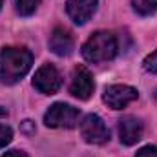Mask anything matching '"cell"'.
Wrapping results in <instances>:
<instances>
[{"mask_svg":"<svg viewBox=\"0 0 157 157\" xmlns=\"http://www.w3.org/2000/svg\"><path fill=\"white\" fill-rule=\"evenodd\" d=\"M33 64V55L26 48H2L0 49V80L15 84L24 77Z\"/></svg>","mask_w":157,"mask_h":157,"instance_id":"obj_1","label":"cell"},{"mask_svg":"<svg viewBox=\"0 0 157 157\" xmlns=\"http://www.w3.org/2000/svg\"><path fill=\"white\" fill-rule=\"evenodd\" d=\"M117 39L113 33L110 31H97L93 33L90 39L84 42L82 46V57L91 62V64H99V62H108L117 55Z\"/></svg>","mask_w":157,"mask_h":157,"instance_id":"obj_2","label":"cell"},{"mask_svg":"<svg viewBox=\"0 0 157 157\" xmlns=\"http://www.w3.org/2000/svg\"><path fill=\"white\" fill-rule=\"evenodd\" d=\"M78 122V110L66 102H55L44 115V124L49 128H75Z\"/></svg>","mask_w":157,"mask_h":157,"instance_id":"obj_3","label":"cell"},{"mask_svg":"<svg viewBox=\"0 0 157 157\" xmlns=\"http://www.w3.org/2000/svg\"><path fill=\"white\" fill-rule=\"evenodd\" d=\"M80 133L86 143L90 144H104L110 139V132L104 124V121L97 113H88L80 122Z\"/></svg>","mask_w":157,"mask_h":157,"instance_id":"obj_4","label":"cell"},{"mask_svg":"<svg viewBox=\"0 0 157 157\" xmlns=\"http://www.w3.org/2000/svg\"><path fill=\"white\" fill-rule=\"evenodd\" d=\"M137 90L126 84H112L104 90L102 93V101L108 104V108L112 110H122L128 104H132L133 101H137Z\"/></svg>","mask_w":157,"mask_h":157,"instance_id":"obj_5","label":"cell"},{"mask_svg":"<svg viewBox=\"0 0 157 157\" xmlns=\"http://www.w3.org/2000/svg\"><path fill=\"white\" fill-rule=\"evenodd\" d=\"M33 86H35V90H39L44 95H53V93H57L60 90L62 77H60L59 70L53 64H44L35 71Z\"/></svg>","mask_w":157,"mask_h":157,"instance_id":"obj_6","label":"cell"},{"mask_svg":"<svg viewBox=\"0 0 157 157\" xmlns=\"http://www.w3.org/2000/svg\"><path fill=\"white\" fill-rule=\"evenodd\" d=\"M95 90V82L91 73L84 68V66H77L71 73V80H70V93L73 97H77L80 101H88L91 97Z\"/></svg>","mask_w":157,"mask_h":157,"instance_id":"obj_7","label":"cell"},{"mask_svg":"<svg viewBox=\"0 0 157 157\" xmlns=\"http://www.w3.org/2000/svg\"><path fill=\"white\" fill-rule=\"evenodd\" d=\"M143 122L133 115H124L119 121V139L124 146H132L143 137Z\"/></svg>","mask_w":157,"mask_h":157,"instance_id":"obj_8","label":"cell"},{"mask_svg":"<svg viewBox=\"0 0 157 157\" xmlns=\"http://www.w3.org/2000/svg\"><path fill=\"white\" fill-rule=\"evenodd\" d=\"M97 4L99 0H68L66 11L75 24L82 26L93 17V13L97 11Z\"/></svg>","mask_w":157,"mask_h":157,"instance_id":"obj_9","label":"cell"},{"mask_svg":"<svg viewBox=\"0 0 157 157\" xmlns=\"http://www.w3.org/2000/svg\"><path fill=\"white\" fill-rule=\"evenodd\" d=\"M49 49L55 55H59V57L71 55V51H73V39H71V35L66 29H62V28H55L51 31V35H49Z\"/></svg>","mask_w":157,"mask_h":157,"instance_id":"obj_10","label":"cell"},{"mask_svg":"<svg viewBox=\"0 0 157 157\" xmlns=\"http://www.w3.org/2000/svg\"><path fill=\"white\" fill-rule=\"evenodd\" d=\"M132 6H133L135 13H139L143 17H148L157 11V0H133Z\"/></svg>","mask_w":157,"mask_h":157,"instance_id":"obj_11","label":"cell"},{"mask_svg":"<svg viewBox=\"0 0 157 157\" xmlns=\"http://www.w3.org/2000/svg\"><path fill=\"white\" fill-rule=\"evenodd\" d=\"M40 0H17V11L22 17H29L37 11Z\"/></svg>","mask_w":157,"mask_h":157,"instance_id":"obj_12","label":"cell"},{"mask_svg":"<svg viewBox=\"0 0 157 157\" xmlns=\"http://www.w3.org/2000/svg\"><path fill=\"white\" fill-rule=\"evenodd\" d=\"M13 139V130L6 124H0V148H6Z\"/></svg>","mask_w":157,"mask_h":157,"instance_id":"obj_13","label":"cell"},{"mask_svg":"<svg viewBox=\"0 0 157 157\" xmlns=\"http://www.w3.org/2000/svg\"><path fill=\"white\" fill-rule=\"evenodd\" d=\"M143 66H144V70H146L148 73H155L157 75V49L154 51V53H150V55L144 59Z\"/></svg>","mask_w":157,"mask_h":157,"instance_id":"obj_14","label":"cell"},{"mask_svg":"<svg viewBox=\"0 0 157 157\" xmlns=\"http://www.w3.org/2000/svg\"><path fill=\"white\" fill-rule=\"evenodd\" d=\"M135 157H157V146H152V144H148V146H143Z\"/></svg>","mask_w":157,"mask_h":157,"instance_id":"obj_15","label":"cell"},{"mask_svg":"<svg viewBox=\"0 0 157 157\" xmlns=\"http://www.w3.org/2000/svg\"><path fill=\"white\" fill-rule=\"evenodd\" d=\"M4 157H28L26 152H22V150H9V152H6Z\"/></svg>","mask_w":157,"mask_h":157,"instance_id":"obj_16","label":"cell"},{"mask_svg":"<svg viewBox=\"0 0 157 157\" xmlns=\"http://www.w3.org/2000/svg\"><path fill=\"white\" fill-rule=\"evenodd\" d=\"M31 124H33L31 121H24V122H22V130H24V132H28V133H33V132H35V128H31Z\"/></svg>","mask_w":157,"mask_h":157,"instance_id":"obj_17","label":"cell"},{"mask_svg":"<svg viewBox=\"0 0 157 157\" xmlns=\"http://www.w3.org/2000/svg\"><path fill=\"white\" fill-rule=\"evenodd\" d=\"M4 2H6V0H0V9H2V6H4Z\"/></svg>","mask_w":157,"mask_h":157,"instance_id":"obj_18","label":"cell"},{"mask_svg":"<svg viewBox=\"0 0 157 157\" xmlns=\"http://www.w3.org/2000/svg\"><path fill=\"white\" fill-rule=\"evenodd\" d=\"M155 97H157V90H155Z\"/></svg>","mask_w":157,"mask_h":157,"instance_id":"obj_19","label":"cell"}]
</instances>
